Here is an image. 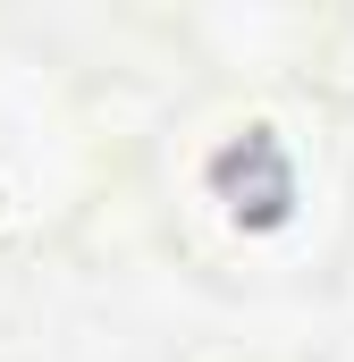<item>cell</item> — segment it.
Listing matches in <instances>:
<instances>
[{
	"instance_id": "1",
	"label": "cell",
	"mask_w": 354,
	"mask_h": 362,
	"mask_svg": "<svg viewBox=\"0 0 354 362\" xmlns=\"http://www.w3.org/2000/svg\"><path fill=\"white\" fill-rule=\"evenodd\" d=\"M211 194L228 202V219L278 228V219L295 211V160H287V144H278L270 127H245V135L211 160Z\"/></svg>"
}]
</instances>
